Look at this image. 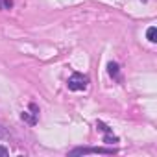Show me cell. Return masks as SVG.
<instances>
[{"label":"cell","instance_id":"cell-1","mask_svg":"<svg viewBox=\"0 0 157 157\" xmlns=\"http://www.w3.org/2000/svg\"><path fill=\"white\" fill-rule=\"evenodd\" d=\"M89 83V78L85 74H80V72H74L70 78H68V82H67V87L70 91H83Z\"/></svg>","mask_w":157,"mask_h":157},{"label":"cell","instance_id":"cell-2","mask_svg":"<svg viewBox=\"0 0 157 157\" xmlns=\"http://www.w3.org/2000/svg\"><path fill=\"white\" fill-rule=\"evenodd\" d=\"M87 153H107V155H113V153H117V150H113V148H74V150H70V155H87Z\"/></svg>","mask_w":157,"mask_h":157},{"label":"cell","instance_id":"cell-3","mask_svg":"<svg viewBox=\"0 0 157 157\" xmlns=\"http://www.w3.org/2000/svg\"><path fill=\"white\" fill-rule=\"evenodd\" d=\"M37 117H39V107H37L35 104H30V111H24V113L21 115V118H22L26 124H30V126H35V124H37Z\"/></svg>","mask_w":157,"mask_h":157},{"label":"cell","instance_id":"cell-4","mask_svg":"<svg viewBox=\"0 0 157 157\" xmlns=\"http://www.w3.org/2000/svg\"><path fill=\"white\" fill-rule=\"evenodd\" d=\"M107 72H109V76H111V78L118 80V65H117V63H113V61H111V63L107 65Z\"/></svg>","mask_w":157,"mask_h":157},{"label":"cell","instance_id":"cell-5","mask_svg":"<svg viewBox=\"0 0 157 157\" xmlns=\"http://www.w3.org/2000/svg\"><path fill=\"white\" fill-rule=\"evenodd\" d=\"M146 35H148V41L150 43H155L157 41V28L155 26H150L148 32H146Z\"/></svg>","mask_w":157,"mask_h":157},{"label":"cell","instance_id":"cell-6","mask_svg":"<svg viewBox=\"0 0 157 157\" xmlns=\"http://www.w3.org/2000/svg\"><path fill=\"white\" fill-rule=\"evenodd\" d=\"M104 142H105V144H115V142H118V137L113 135V131H107L105 137H104Z\"/></svg>","mask_w":157,"mask_h":157},{"label":"cell","instance_id":"cell-7","mask_svg":"<svg viewBox=\"0 0 157 157\" xmlns=\"http://www.w3.org/2000/svg\"><path fill=\"white\" fill-rule=\"evenodd\" d=\"M13 0H0V10H11Z\"/></svg>","mask_w":157,"mask_h":157},{"label":"cell","instance_id":"cell-8","mask_svg":"<svg viewBox=\"0 0 157 157\" xmlns=\"http://www.w3.org/2000/svg\"><path fill=\"white\" fill-rule=\"evenodd\" d=\"M10 137H11V133L8 131V128L0 126V139H10Z\"/></svg>","mask_w":157,"mask_h":157},{"label":"cell","instance_id":"cell-9","mask_svg":"<svg viewBox=\"0 0 157 157\" xmlns=\"http://www.w3.org/2000/svg\"><path fill=\"white\" fill-rule=\"evenodd\" d=\"M10 153V150L8 148H4V146H0V157H6Z\"/></svg>","mask_w":157,"mask_h":157}]
</instances>
